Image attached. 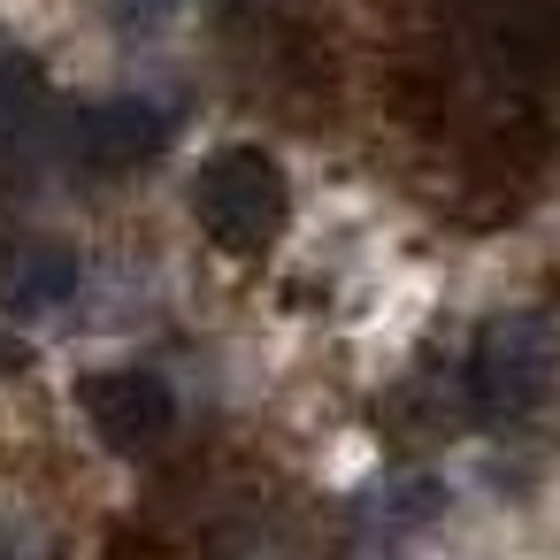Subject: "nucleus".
<instances>
[{"mask_svg":"<svg viewBox=\"0 0 560 560\" xmlns=\"http://www.w3.org/2000/svg\"><path fill=\"white\" fill-rule=\"evenodd\" d=\"M552 376H560V338L545 315H491L476 338H468V361H460V399L483 430H514L529 422L545 399H552Z\"/></svg>","mask_w":560,"mask_h":560,"instance_id":"f257e3e1","label":"nucleus"},{"mask_svg":"<svg viewBox=\"0 0 560 560\" xmlns=\"http://www.w3.org/2000/svg\"><path fill=\"white\" fill-rule=\"evenodd\" d=\"M192 215H200V231H208L223 254L254 261V254H269V246L284 238V215H292L284 170H277L261 147H223V154H208L200 177H192Z\"/></svg>","mask_w":560,"mask_h":560,"instance_id":"f03ea898","label":"nucleus"},{"mask_svg":"<svg viewBox=\"0 0 560 560\" xmlns=\"http://www.w3.org/2000/svg\"><path fill=\"white\" fill-rule=\"evenodd\" d=\"M162 147H170V108L147 101V93L101 101V108H85V116L62 131V154H70V170H85V177H131V170H147Z\"/></svg>","mask_w":560,"mask_h":560,"instance_id":"7ed1b4c3","label":"nucleus"},{"mask_svg":"<svg viewBox=\"0 0 560 560\" xmlns=\"http://www.w3.org/2000/svg\"><path fill=\"white\" fill-rule=\"evenodd\" d=\"M78 399H85V422L108 453H154L177 430V392L154 369H101V376H85Z\"/></svg>","mask_w":560,"mask_h":560,"instance_id":"20e7f679","label":"nucleus"},{"mask_svg":"<svg viewBox=\"0 0 560 560\" xmlns=\"http://www.w3.org/2000/svg\"><path fill=\"white\" fill-rule=\"evenodd\" d=\"M445 483L422 476V468H399V476H376L361 499H353V537L361 545H407L415 529H430L445 514Z\"/></svg>","mask_w":560,"mask_h":560,"instance_id":"39448f33","label":"nucleus"},{"mask_svg":"<svg viewBox=\"0 0 560 560\" xmlns=\"http://www.w3.org/2000/svg\"><path fill=\"white\" fill-rule=\"evenodd\" d=\"M85 261L55 238H24V246H0V307L9 315H47L62 300H78Z\"/></svg>","mask_w":560,"mask_h":560,"instance_id":"423d86ee","label":"nucleus"},{"mask_svg":"<svg viewBox=\"0 0 560 560\" xmlns=\"http://www.w3.org/2000/svg\"><path fill=\"white\" fill-rule=\"evenodd\" d=\"M47 131V70L24 47H0V162H24Z\"/></svg>","mask_w":560,"mask_h":560,"instance_id":"0eeeda50","label":"nucleus"},{"mask_svg":"<svg viewBox=\"0 0 560 560\" xmlns=\"http://www.w3.org/2000/svg\"><path fill=\"white\" fill-rule=\"evenodd\" d=\"M170 9H177V0H108V24H116L124 39H147V32L170 24Z\"/></svg>","mask_w":560,"mask_h":560,"instance_id":"6e6552de","label":"nucleus"},{"mask_svg":"<svg viewBox=\"0 0 560 560\" xmlns=\"http://www.w3.org/2000/svg\"><path fill=\"white\" fill-rule=\"evenodd\" d=\"M32 369V346L16 338V330H0V384H9V376H24Z\"/></svg>","mask_w":560,"mask_h":560,"instance_id":"1a4fd4ad","label":"nucleus"}]
</instances>
